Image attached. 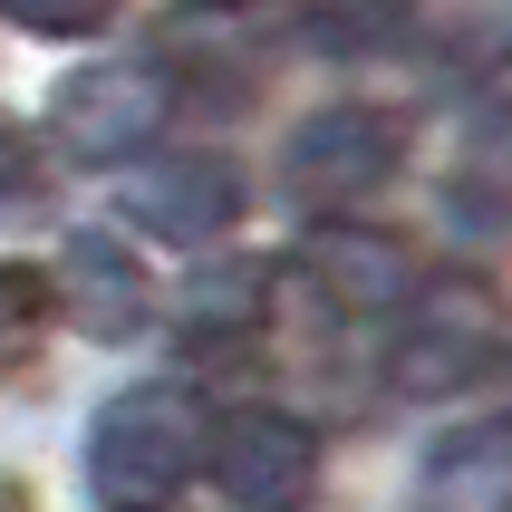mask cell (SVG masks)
Listing matches in <instances>:
<instances>
[{
	"instance_id": "6da1fadb",
	"label": "cell",
	"mask_w": 512,
	"mask_h": 512,
	"mask_svg": "<svg viewBox=\"0 0 512 512\" xmlns=\"http://www.w3.org/2000/svg\"><path fill=\"white\" fill-rule=\"evenodd\" d=\"M213 464V416L194 387H126V397L87 426V493L107 503H174Z\"/></svg>"
},
{
	"instance_id": "7a4b0ae2",
	"label": "cell",
	"mask_w": 512,
	"mask_h": 512,
	"mask_svg": "<svg viewBox=\"0 0 512 512\" xmlns=\"http://www.w3.org/2000/svg\"><path fill=\"white\" fill-rule=\"evenodd\" d=\"M174 68L165 58H87L49 97V145L78 165H136L145 145L174 126Z\"/></svg>"
},
{
	"instance_id": "3957f363",
	"label": "cell",
	"mask_w": 512,
	"mask_h": 512,
	"mask_svg": "<svg viewBox=\"0 0 512 512\" xmlns=\"http://www.w3.org/2000/svg\"><path fill=\"white\" fill-rule=\"evenodd\" d=\"M397 165H406L397 116L329 107V116H310V126L281 145V194L300 203V213H358L368 194H387V174H397Z\"/></svg>"
},
{
	"instance_id": "277c9868",
	"label": "cell",
	"mask_w": 512,
	"mask_h": 512,
	"mask_svg": "<svg viewBox=\"0 0 512 512\" xmlns=\"http://www.w3.org/2000/svg\"><path fill=\"white\" fill-rule=\"evenodd\" d=\"M493 348H503L493 300L474 281H435V290H406V319L387 339V377L406 397H455V387H474L493 368Z\"/></svg>"
},
{
	"instance_id": "5b68a950",
	"label": "cell",
	"mask_w": 512,
	"mask_h": 512,
	"mask_svg": "<svg viewBox=\"0 0 512 512\" xmlns=\"http://www.w3.org/2000/svg\"><path fill=\"white\" fill-rule=\"evenodd\" d=\"M126 213H136L155 242H213V232H232V213H242V174H232L223 155H203V145H165V155H136Z\"/></svg>"
},
{
	"instance_id": "8992f818",
	"label": "cell",
	"mask_w": 512,
	"mask_h": 512,
	"mask_svg": "<svg viewBox=\"0 0 512 512\" xmlns=\"http://www.w3.org/2000/svg\"><path fill=\"white\" fill-rule=\"evenodd\" d=\"M232 503H310L319 484V435L281 406H242L213 426V464H203Z\"/></svg>"
},
{
	"instance_id": "52a82bcc",
	"label": "cell",
	"mask_w": 512,
	"mask_h": 512,
	"mask_svg": "<svg viewBox=\"0 0 512 512\" xmlns=\"http://www.w3.org/2000/svg\"><path fill=\"white\" fill-rule=\"evenodd\" d=\"M300 281H319L348 319H377V310H406V290H416V252H406L397 232L358 223V213H329V223L300 242Z\"/></svg>"
},
{
	"instance_id": "ba28073f",
	"label": "cell",
	"mask_w": 512,
	"mask_h": 512,
	"mask_svg": "<svg viewBox=\"0 0 512 512\" xmlns=\"http://www.w3.org/2000/svg\"><path fill=\"white\" fill-rule=\"evenodd\" d=\"M58 310L78 319L87 339H136L145 319H155V300H145V271L126 242H107V232H68V252H58Z\"/></svg>"
},
{
	"instance_id": "9c48e42d",
	"label": "cell",
	"mask_w": 512,
	"mask_h": 512,
	"mask_svg": "<svg viewBox=\"0 0 512 512\" xmlns=\"http://www.w3.org/2000/svg\"><path fill=\"white\" fill-rule=\"evenodd\" d=\"M261 310H271V271L261 261H223L184 290V339L194 348H223V339H252Z\"/></svg>"
},
{
	"instance_id": "30bf717a",
	"label": "cell",
	"mask_w": 512,
	"mask_h": 512,
	"mask_svg": "<svg viewBox=\"0 0 512 512\" xmlns=\"http://www.w3.org/2000/svg\"><path fill=\"white\" fill-rule=\"evenodd\" d=\"M281 29H300V39L329 49V58H377L406 29V0H290Z\"/></svg>"
},
{
	"instance_id": "8fae6325",
	"label": "cell",
	"mask_w": 512,
	"mask_h": 512,
	"mask_svg": "<svg viewBox=\"0 0 512 512\" xmlns=\"http://www.w3.org/2000/svg\"><path fill=\"white\" fill-rule=\"evenodd\" d=\"M426 493L435 503H512V426L445 435L435 464H426Z\"/></svg>"
},
{
	"instance_id": "7c38bea8",
	"label": "cell",
	"mask_w": 512,
	"mask_h": 512,
	"mask_svg": "<svg viewBox=\"0 0 512 512\" xmlns=\"http://www.w3.org/2000/svg\"><path fill=\"white\" fill-rule=\"evenodd\" d=\"M49 319H58V281H39V271H20V261H0V387L39 368Z\"/></svg>"
},
{
	"instance_id": "4fadbf2b",
	"label": "cell",
	"mask_w": 512,
	"mask_h": 512,
	"mask_svg": "<svg viewBox=\"0 0 512 512\" xmlns=\"http://www.w3.org/2000/svg\"><path fill=\"white\" fill-rule=\"evenodd\" d=\"M0 20L39 29V39H97L116 20V0H0Z\"/></svg>"
},
{
	"instance_id": "5bb4252c",
	"label": "cell",
	"mask_w": 512,
	"mask_h": 512,
	"mask_svg": "<svg viewBox=\"0 0 512 512\" xmlns=\"http://www.w3.org/2000/svg\"><path fill=\"white\" fill-rule=\"evenodd\" d=\"M20 203H39V155H29V136L0 126V213H20Z\"/></svg>"
},
{
	"instance_id": "9a60e30c",
	"label": "cell",
	"mask_w": 512,
	"mask_h": 512,
	"mask_svg": "<svg viewBox=\"0 0 512 512\" xmlns=\"http://www.w3.org/2000/svg\"><path fill=\"white\" fill-rule=\"evenodd\" d=\"M29 503V484H20V474H0V512H20Z\"/></svg>"
}]
</instances>
